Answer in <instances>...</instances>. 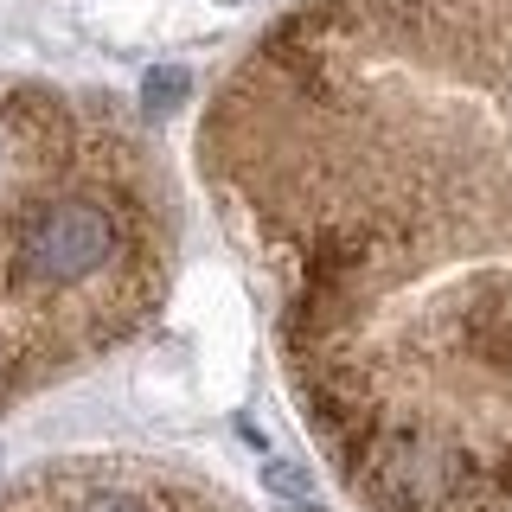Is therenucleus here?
Returning <instances> with one entry per match:
<instances>
[{"label":"nucleus","mask_w":512,"mask_h":512,"mask_svg":"<svg viewBox=\"0 0 512 512\" xmlns=\"http://www.w3.org/2000/svg\"><path fill=\"white\" fill-rule=\"evenodd\" d=\"M237 205L372 333L512 378V0H320L218 116Z\"/></svg>","instance_id":"1"},{"label":"nucleus","mask_w":512,"mask_h":512,"mask_svg":"<svg viewBox=\"0 0 512 512\" xmlns=\"http://www.w3.org/2000/svg\"><path fill=\"white\" fill-rule=\"evenodd\" d=\"M0 512H231V506L180 474L84 461V468H45L20 493H7Z\"/></svg>","instance_id":"2"}]
</instances>
